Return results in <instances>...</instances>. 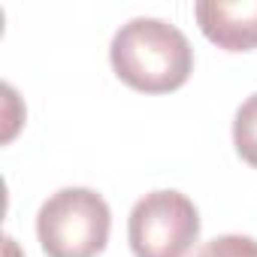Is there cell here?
Wrapping results in <instances>:
<instances>
[{
    "instance_id": "7a4b0ae2",
    "label": "cell",
    "mask_w": 257,
    "mask_h": 257,
    "mask_svg": "<svg viewBox=\"0 0 257 257\" xmlns=\"http://www.w3.org/2000/svg\"><path fill=\"white\" fill-rule=\"evenodd\" d=\"M109 203L91 188H61L37 215V236L46 257H97L109 242Z\"/></svg>"
},
{
    "instance_id": "5b68a950",
    "label": "cell",
    "mask_w": 257,
    "mask_h": 257,
    "mask_svg": "<svg viewBox=\"0 0 257 257\" xmlns=\"http://www.w3.org/2000/svg\"><path fill=\"white\" fill-rule=\"evenodd\" d=\"M233 146L245 164L257 170V94H251L233 118Z\"/></svg>"
},
{
    "instance_id": "3957f363",
    "label": "cell",
    "mask_w": 257,
    "mask_h": 257,
    "mask_svg": "<svg viewBox=\"0 0 257 257\" xmlns=\"http://www.w3.org/2000/svg\"><path fill=\"white\" fill-rule=\"evenodd\" d=\"M134 257H188L200 239V212L182 191L146 194L127 221Z\"/></svg>"
},
{
    "instance_id": "8992f818",
    "label": "cell",
    "mask_w": 257,
    "mask_h": 257,
    "mask_svg": "<svg viewBox=\"0 0 257 257\" xmlns=\"http://www.w3.org/2000/svg\"><path fill=\"white\" fill-rule=\"evenodd\" d=\"M194 257H257V239L239 236V233L215 236V239L206 242Z\"/></svg>"
},
{
    "instance_id": "6da1fadb",
    "label": "cell",
    "mask_w": 257,
    "mask_h": 257,
    "mask_svg": "<svg viewBox=\"0 0 257 257\" xmlns=\"http://www.w3.org/2000/svg\"><path fill=\"white\" fill-rule=\"evenodd\" d=\"M115 76L143 94L179 91L194 73V49L188 37L164 19H131L109 46Z\"/></svg>"
},
{
    "instance_id": "277c9868",
    "label": "cell",
    "mask_w": 257,
    "mask_h": 257,
    "mask_svg": "<svg viewBox=\"0 0 257 257\" xmlns=\"http://www.w3.org/2000/svg\"><path fill=\"white\" fill-rule=\"evenodd\" d=\"M197 25L209 43L224 52H251L257 49V0H200L194 7Z\"/></svg>"
}]
</instances>
